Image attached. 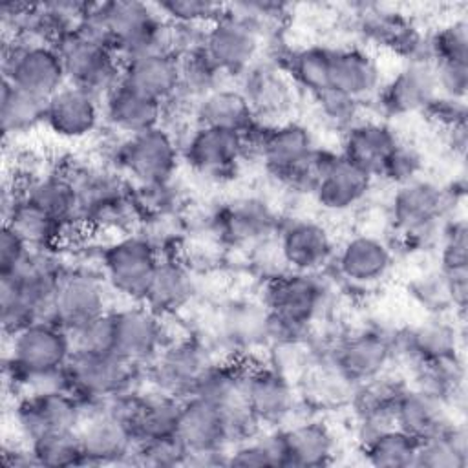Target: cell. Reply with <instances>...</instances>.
<instances>
[{
	"label": "cell",
	"mask_w": 468,
	"mask_h": 468,
	"mask_svg": "<svg viewBox=\"0 0 468 468\" xmlns=\"http://www.w3.org/2000/svg\"><path fill=\"white\" fill-rule=\"evenodd\" d=\"M455 318V316H453ZM452 314H426L417 324L395 331V362L413 367L463 356V331Z\"/></svg>",
	"instance_id": "21"
},
{
	"label": "cell",
	"mask_w": 468,
	"mask_h": 468,
	"mask_svg": "<svg viewBox=\"0 0 468 468\" xmlns=\"http://www.w3.org/2000/svg\"><path fill=\"white\" fill-rule=\"evenodd\" d=\"M263 44V35L225 4L223 15L207 27L203 49L229 80H236L261 57Z\"/></svg>",
	"instance_id": "19"
},
{
	"label": "cell",
	"mask_w": 468,
	"mask_h": 468,
	"mask_svg": "<svg viewBox=\"0 0 468 468\" xmlns=\"http://www.w3.org/2000/svg\"><path fill=\"white\" fill-rule=\"evenodd\" d=\"M163 115V102L130 88L122 80L102 99L104 126L128 137L161 126Z\"/></svg>",
	"instance_id": "34"
},
{
	"label": "cell",
	"mask_w": 468,
	"mask_h": 468,
	"mask_svg": "<svg viewBox=\"0 0 468 468\" xmlns=\"http://www.w3.org/2000/svg\"><path fill=\"white\" fill-rule=\"evenodd\" d=\"M424 170H426V157L422 150L406 139H399V143L393 146V150L386 157L377 179L395 188V186L411 183L419 177H424Z\"/></svg>",
	"instance_id": "52"
},
{
	"label": "cell",
	"mask_w": 468,
	"mask_h": 468,
	"mask_svg": "<svg viewBox=\"0 0 468 468\" xmlns=\"http://www.w3.org/2000/svg\"><path fill=\"white\" fill-rule=\"evenodd\" d=\"M196 126L219 128L230 132H245L254 117L239 90L232 84H223L194 102Z\"/></svg>",
	"instance_id": "39"
},
{
	"label": "cell",
	"mask_w": 468,
	"mask_h": 468,
	"mask_svg": "<svg viewBox=\"0 0 468 468\" xmlns=\"http://www.w3.org/2000/svg\"><path fill=\"white\" fill-rule=\"evenodd\" d=\"M181 161L194 176L223 185L236 179L247 150L239 132L194 126L181 141Z\"/></svg>",
	"instance_id": "11"
},
{
	"label": "cell",
	"mask_w": 468,
	"mask_h": 468,
	"mask_svg": "<svg viewBox=\"0 0 468 468\" xmlns=\"http://www.w3.org/2000/svg\"><path fill=\"white\" fill-rule=\"evenodd\" d=\"M4 225L13 229L29 249L60 250L71 239V232L62 223L26 199L4 219Z\"/></svg>",
	"instance_id": "43"
},
{
	"label": "cell",
	"mask_w": 468,
	"mask_h": 468,
	"mask_svg": "<svg viewBox=\"0 0 468 468\" xmlns=\"http://www.w3.org/2000/svg\"><path fill=\"white\" fill-rule=\"evenodd\" d=\"M422 115L442 133L466 130V122H468L466 99L435 95V99L428 104Z\"/></svg>",
	"instance_id": "58"
},
{
	"label": "cell",
	"mask_w": 468,
	"mask_h": 468,
	"mask_svg": "<svg viewBox=\"0 0 468 468\" xmlns=\"http://www.w3.org/2000/svg\"><path fill=\"white\" fill-rule=\"evenodd\" d=\"M399 139V133L386 119L364 115L340 135L338 154L377 179Z\"/></svg>",
	"instance_id": "31"
},
{
	"label": "cell",
	"mask_w": 468,
	"mask_h": 468,
	"mask_svg": "<svg viewBox=\"0 0 468 468\" xmlns=\"http://www.w3.org/2000/svg\"><path fill=\"white\" fill-rule=\"evenodd\" d=\"M207 238L229 249H252L276 236L280 214L269 199L256 194H241L208 207L197 216Z\"/></svg>",
	"instance_id": "2"
},
{
	"label": "cell",
	"mask_w": 468,
	"mask_h": 468,
	"mask_svg": "<svg viewBox=\"0 0 468 468\" xmlns=\"http://www.w3.org/2000/svg\"><path fill=\"white\" fill-rule=\"evenodd\" d=\"M113 322L115 353L143 367H146L172 338L166 318L154 313L143 302L113 307Z\"/></svg>",
	"instance_id": "23"
},
{
	"label": "cell",
	"mask_w": 468,
	"mask_h": 468,
	"mask_svg": "<svg viewBox=\"0 0 468 468\" xmlns=\"http://www.w3.org/2000/svg\"><path fill=\"white\" fill-rule=\"evenodd\" d=\"M69 391L80 406L146 386L144 367L117 353H75L68 362Z\"/></svg>",
	"instance_id": "5"
},
{
	"label": "cell",
	"mask_w": 468,
	"mask_h": 468,
	"mask_svg": "<svg viewBox=\"0 0 468 468\" xmlns=\"http://www.w3.org/2000/svg\"><path fill=\"white\" fill-rule=\"evenodd\" d=\"M316 347L356 386L380 377L395 364V331L378 325H362L346 331L324 347Z\"/></svg>",
	"instance_id": "7"
},
{
	"label": "cell",
	"mask_w": 468,
	"mask_h": 468,
	"mask_svg": "<svg viewBox=\"0 0 468 468\" xmlns=\"http://www.w3.org/2000/svg\"><path fill=\"white\" fill-rule=\"evenodd\" d=\"M186 448L176 435L143 441L135 444L133 464L137 466H185Z\"/></svg>",
	"instance_id": "57"
},
{
	"label": "cell",
	"mask_w": 468,
	"mask_h": 468,
	"mask_svg": "<svg viewBox=\"0 0 468 468\" xmlns=\"http://www.w3.org/2000/svg\"><path fill=\"white\" fill-rule=\"evenodd\" d=\"M375 177L340 154L316 183L311 199L314 205L331 216H344L356 210L373 188Z\"/></svg>",
	"instance_id": "29"
},
{
	"label": "cell",
	"mask_w": 468,
	"mask_h": 468,
	"mask_svg": "<svg viewBox=\"0 0 468 468\" xmlns=\"http://www.w3.org/2000/svg\"><path fill=\"white\" fill-rule=\"evenodd\" d=\"M364 461L377 468H413L417 463L419 441L391 426L358 448Z\"/></svg>",
	"instance_id": "46"
},
{
	"label": "cell",
	"mask_w": 468,
	"mask_h": 468,
	"mask_svg": "<svg viewBox=\"0 0 468 468\" xmlns=\"http://www.w3.org/2000/svg\"><path fill=\"white\" fill-rule=\"evenodd\" d=\"M4 80L37 97L49 99L68 84L62 58L53 44L2 37Z\"/></svg>",
	"instance_id": "10"
},
{
	"label": "cell",
	"mask_w": 468,
	"mask_h": 468,
	"mask_svg": "<svg viewBox=\"0 0 468 468\" xmlns=\"http://www.w3.org/2000/svg\"><path fill=\"white\" fill-rule=\"evenodd\" d=\"M261 302L271 314L316 329L333 307L335 283L325 272H285L263 283Z\"/></svg>",
	"instance_id": "3"
},
{
	"label": "cell",
	"mask_w": 468,
	"mask_h": 468,
	"mask_svg": "<svg viewBox=\"0 0 468 468\" xmlns=\"http://www.w3.org/2000/svg\"><path fill=\"white\" fill-rule=\"evenodd\" d=\"M86 466L133 464L135 437L130 422L117 413L108 399L82 406V422L77 430Z\"/></svg>",
	"instance_id": "13"
},
{
	"label": "cell",
	"mask_w": 468,
	"mask_h": 468,
	"mask_svg": "<svg viewBox=\"0 0 468 468\" xmlns=\"http://www.w3.org/2000/svg\"><path fill=\"white\" fill-rule=\"evenodd\" d=\"M227 466H285L280 428H265L227 450Z\"/></svg>",
	"instance_id": "50"
},
{
	"label": "cell",
	"mask_w": 468,
	"mask_h": 468,
	"mask_svg": "<svg viewBox=\"0 0 468 468\" xmlns=\"http://www.w3.org/2000/svg\"><path fill=\"white\" fill-rule=\"evenodd\" d=\"M161 256L139 232L112 236L97 254V269L113 296L143 302Z\"/></svg>",
	"instance_id": "4"
},
{
	"label": "cell",
	"mask_w": 468,
	"mask_h": 468,
	"mask_svg": "<svg viewBox=\"0 0 468 468\" xmlns=\"http://www.w3.org/2000/svg\"><path fill=\"white\" fill-rule=\"evenodd\" d=\"M69 336L75 353H115L113 309L84 324Z\"/></svg>",
	"instance_id": "55"
},
{
	"label": "cell",
	"mask_w": 468,
	"mask_h": 468,
	"mask_svg": "<svg viewBox=\"0 0 468 468\" xmlns=\"http://www.w3.org/2000/svg\"><path fill=\"white\" fill-rule=\"evenodd\" d=\"M408 294L426 314L455 316L448 283L439 269H431L415 276L408 283Z\"/></svg>",
	"instance_id": "53"
},
{
	"label": "cell",
	"mask_w": 468,
	"mask_h": 468,
	"mask_svg": "<svg viewBox=\"0 0 468 468\" xmlns=\"http://www.w3.org/2000/svg\"><path fill=\"white\" fill-rule=\"evenodd\" d=\"M113 298L97 267L88 263L66 265L49 320L71 335L84 324L112 311Z\"/></svg>",
	"instance_id": "9"
},
{
	"label": "cell",
	"mask_w": 468,
	"mask_h": 468,
	"mask_svg": "<svg viewBox=\"0 0 468 468\" xmlns=\"http://www.w3.org/2000/svg\"><path fill=\"white\" fill-rule=\"evenodd\" d=\"M309 99L311 113L316 124L327 132L342 135L347 128L364 117L366 106L335 88H327Z\"/></svg>",
	"instance_id": "48"
},
{
	"label": "cell",
	"mask_w": 468,
	"mask_h": 468,
	"mask_svg": "<svg viewBox=\"0 0 468 468\" xmlns=\"http://www.w3.org/2000/svg\"><path fill=\"white\" fill-rule=\"evenodd\" d=\"M132 201L141 221L185 214L186 210V196L176 177L154 183H132Z\"/></svg>",
	"instance_id": "47"
},
{
	"label": "cell",
	"mask_w": 468,
	"mask_h": 468,
	"mask_svg": "<svg viewBox=\"0 0 468 468\" xmlns=\"http://www.w3.org/2000/svg\"><path fill=\"white\" fill-rule=\"evenodd\" d=\"M48 99L37 97L2 79L0 126L4 139H18L46 126Z\"/></svg>",
	"instance_id": "42"
},
{
	"label": "cell",
	"mask_w": 468,
	"mask_h": 468,
	"mask_svg": "<svg viewBox=\"0 0 468 468\" xmlns=\"http://www.w3.org/2000/svg\"><path fill=\"white\" fill-rule=\"evenodd\" d=\"M181 399L144 386L137 391L130 426L137 442L176 435Z\"/></svg>",
	"instance_id": "38"
},
{
	"label": "cell",
	"mask_w": 468,
	"mask_h": 468,
	"mask_svg": "<svg viewBox=\"0 0 468 468\" xmlns=\"http://www.w3.org/2000/svg\"><path fill=\"white\" fill-rule=\"evenodd\" d=\"M97 9L112 37L113 53L121 62L144 53H157V33L163 22L155 4L139 0L97 2Z\"/></svg>",
	"instance_id": "16"
},
{
	"label": "cell",
	"mask_w": 468,
	"mask_h": 468,
	"mask_svg": "<svg viewBox=\"0 0 468 468\" xmlns=\"http://www.w3.org/2000/svg\"><path fill=\"white\" fill-rule=\"evenodd\" d=\"M384 82L382 69L369 48L346 44L333 48L331 88L353 97L355 101L373 102Z\"/></svg>",
	"instance_id": "30"
},
{
	"label": "cell",
	"mask_w": 468,
	"mask_h": 468,
	"mask_svg": "<svg viewBox=\"0 0 468 468\" xmlns=\"http://www.w3.org/2000/svg\"><path fill=\"white\" fill-rule=\"evenodd\" d=\"M5 340L4 369L20 375L64 367L73 355L69 333L48 318L35 320Z\"/></svg>",
	"instance_id": "15"
},
{
	"label": "cell",
	"mask_w": 468,
	"mask_h": 468,
	"mask_svg": "<svg viewBox=\"0 0 468 468\" xmlns=\"http://www.w3.org/2000/svg\"><path fill=\"white\" fill-rule=\"evenodd\" d=\"M181 163L179 141L161 124L126 139L121 174L130 183L165 181L176 177Z\"/></svg>",
	"instance_id": "22"
},
{
	"label": "cell",
	"mask_w": 468,
	"mask_h": 468,
	"mask_svg": "<svg viewBox=\"0 0 468 468\" xmlns=\"http://www.w3.org/2000/svg\"><path fill=\"white\" fill-rule=\"evenodd\" d=\"M463 192L453 183L441 185L428 177L395 186L388 203L395 249L426 252L437 247L442 225L455 216V205L463 199Z\"/></svg>",
	"instance_id": "1"
},
{
	"label": "cell",
	"mask_w": 468,
	"mask_h": 468,
	"mask_svg": "<svg viewBox=\"0 0 468 468\" xmlns=\"http://www.w3.org/2000/svg\"><path fill=\"white\" fill-rule=\"evenodd\" d=\"M269 311L261 298L232 300L223 305L216 322V340L230 349L229 356L249 358L267 346Z\"/></svg>",
	"instance_id": "28"
},
{
	"label": "cell",
	"mask_w": 468,
	"mask_h": 468,
	"mask_svg": "<svg viewBox=\"0 0 468 468\" xmlns=\"http://www.w3.org/2000/svg\"><path fill=\"white\" fill-rule=\"evenodd\" d=\"M234 86L249 104L254 121L272 126L296 119L302 93L278 62L260 57L234 80Z\"/></svg>",
	"instance_id": "6"
},
{
	"label": "cell",
	"mask_w": 468,
	"mask_h": 468,
	"mask_svg": "<svg viewBox=\"0 0 468 468\" xmlns=\"http://www.w3.org/2000/svg\"><path fill=\"white\" fill-rule=\"evenodd\" d=\"M216 358L205 340L190 335L174 336L146 364V386L183 400L194 395L201 375Z\"/></svg>",
	"instance_id": "8"
},
{
	"label": "cell",
	"mask_w": 468,
	"mask_h": 468,
	"mask_svg": "<svg viewBox=\"0 0 468 468\" xmlns=\"http://www.w3.org/2000/svg\"><path fill=\"white\" fill-rule=\"evenodd\" d=\"M455 419L457 415L442 399L410 384H406L395 404V426L419 442L441 433Z\"/></svg>",
	"instance_id": "36"
},
{
	"label": "cell",
	"mask_w": 468,
	"mask_h": 468,
	"mask_svg": "<svg viewBox=\"0 0 468 468\" xmlns=\"http://www.w3.org/2000/svg\"><path fill=\"white\" fill-rule=\"evenodd\" d=\"M29 446L33 450V455L38 466H51V468L86 466L84 452H82L77 431L48 433L33 441Z\"/></svg>",
	"instance_id": "51"
},
{
	"label": "cell",
	"mask_w": 468,
	"mask_h": 468,
	"mask_svg": "<svg viewBox=\"0 0 468 468\" xmlns=\"http://www.w3.org/2000/svg\"><path fill=\"white\" fill-rule=\"evenodd\" d=\"M435 95L439 91L431 64H402L382 82L373 102L382 119H400L424 113Z\"/></svg>",
	"instance_id": "25"
},
{
	"label": "cell",
	"mask_w": 468,
	"mask_h": 468,
	"mask_svg": "<svg viewBox=\"0 0 468 468\" xmlns=\"http://www.w3.org/2000/svg\"><path fill=\"white\" fill-rule=\"evenodd\" d=\"M431 58L439 62H468V24L464 18L446 22L430 33Z\"/></svg>",
	"instance_id": "54"
},
{
	"label": "cell",
	"mask_w": 468,
	"mask_h": 468,
	"mask_svg": "<svg viewBox=\"0 0 468 468\" xmlns=\"http://www.w3.org/2000/svg\"><path fill=\"white\" fill-rule=\"evenodd\" d=\"M176 437L186 448V453L227 452L229 439L223 410L197 395L183 399Z\"/></svg>",
	"instance_id": "32"
},
{
	"label": "cell",
	"mask_w": 468,
	"mask_h": 468,
	"mask_svg": "<svg viewBox=\"0 0 468 468\" xmlns=\"http://www.w3.org/2000/svg\"><path fill=\"white\" fill-rule=\"evenodd\" d=\"M466 375L461 358L419 364L408 369L406 382L417 389L442 399L452 411L463 413L466 402Z\"/></svg>",
	"instance_id": "40"
},
{
	"label": "cell",
	"mask_w": 468,
	"mask_h": 468,
	"mask_svg": "<svg viewBox=\"0 0 468 468\" xmlns=\"http://www.w3.org/2000/svg\"><path fill=\"white\" fill-rule=\"evenodd\" d=\"M296 389L305 413L324 417L327 411L349 408L356 384L327 355L318 351L316 358L296 380Z\"/></svg>",
	"instance_id": "27"
},
{
	"label": "cell",
	"mask_w": 468,
	"mask_h": 468,
	"mask_svg": "<svg viewBox=\"0 0 468 468\" xmlns=\"http://www.w3.org/2000/svg\"><path fill=\"white\" fill-rule=\"evenodd\" d=\"M250 358L223 356L216 358L201 375L194 395L212 402L221 410H229L245 402V375Z\"/></svg>",
	"instance_id": "41"
},
{
	"label": "cell",
	"mask_w": 468,
	"mask_h": 468,
	"mask_svg": "<svg viewBox=\"0 0 468 468\" xmlns=\"http://www.w3.org/2000/svg\"><path fill=\"white\" fill-rule=\"evenodd\" d=\"M397 249L388 236L358 232L336 247L331 269L338 283L347 289H375L384 283L395 269Z\"/></svg>",
	"instance_id": "12"
},
{
	"label": "cell",
	"mask_w": 468,
	"mask_h": 468,
	"mask_svg": "<svg viewBox=\"0 0 468 468\" xmlns=\"http://www.w3.org/2000/svg\"><path fill=\"white\" fill-rule=\"evenodd\" d=\"M104 126L102 99L91 91L66 84L48 99L46 126L62 141L93 139Z\"/></svg>",
	"instance_id": "24"
},
{
	"label": "cell",
	"mask_w": 468,
	"mask_h": 468,
	"mask_svg": "<svg viewBox=\"0 0 468 468\" xmlns=\"http://www.w3.org/2000/svg\"><path fill=\"white\" fill-rule=\"evenodd\" d=\"M27 252L29 247L22 241V238L13 229L4 225L0 234V276L13 274L22 265Z\"/></svg>",
	"instance_id": "60"
},
{
	"label": "cell",
	"mask_w": 468,
	"mask_h": 468,
	"mask_svg": "<svg viewBox=\"0 0 468 468\" xmlns=\"http://www.w3.org/2000/svg\"><path fill=\"white\" fill-rule=\"evenodd\" d=\"M122 82L165 104L179 91V60L165 53L133 57L122 62Z\"/></svg>",
	"instance_id": "37"
},
{
	"label": "cell",
	"mask_w": 468,
	"mask_h": 468,
	"mask_svg": "<svg viewBox=\"0 0 468 468\" xmlns=\"http://www.w3.org/2000/svg\"><path fill=\"white\" fill-rule=\"evenodd\" d=\"M16 439L31 444L48 433L77 431L82 406L71 391L33 393L13 399L11 410Z\"/></svg>",
	"instance_id": "17"
},
{
	"label": "cell",
	"mask_w": 468,
	"mask_h": 468,
	"mask_svg": "<svg viewBox=\"0 0 468 468\" xmlns=\"http://www.w3.org/2000/svg\"><path fill=\"white\" fill-rule=\"evenodd\" d=\"M435 84L439 95L466 99L468 93V62H439L433 64Z\"/></svg>",
	"instance_id": "59"
},
{
	"label": "cell",
	"mask_w": 468,
	"mask_h": 468,
	"mask_svg": "<svg viewBox=\"0 0 468 468\" xmlns=\"http://www.w3.org/2000/svg\"><path fill=\"white\" fill-rule=\"evenodd\" d=\"M155 7L166 20L197 26H210L225 11V4L210 0H163L157 2Z\"/></svg>",
	"instance_id": "56"
},
{
	"label": "cell",
	"mask_w": 468,
	"mask_h": 468,
	"mask_svg": "<svg viewBox=\"0 0 468 468\" xmlns=\"http://www.w3.org/2000/svg\"><path fill=\"white\" fill-rule=\"evenodd\" d=\"M16 179L27 203L55 218L71 234L84 232L80 221V203L71 179L55 170H48L27 179Z\"/></svg>",
	"instance_id": "33"
},
{
	"label": "cell",
	"mask_w": 468,
	"mask_h": 468,
	"mask_svg": "<svg viewBox=\"0 0 468 468\" xmlns=\"http://www.w3.org/2000/svg\"><path fill=\"white\" fill-rule=\"evenodd\" d=\"M53 46L62 58L68 84L84 88L101 99L121 84L122 62L112 49L88 42L75 31H69Z\"/></svg>",
	"instance_id": "20"
},
{
	"label": "cell",
	"mask_w": 468,
	"mask_h": 468,
	"mask_svg": "<svg viewBox=\"0 0 468 468\" xmlns=\"http://www.w3.org/2000/svg\"><path fill=\"white\" fill-rule=\"evenodd\" d=\"M197 292L196 274L179 258H161L148 283L143 303L163 318L183 313Z\"/></svg>",
	"instance_id": "35"
},
{
	"label": "cell",
	"mask_w": 468,
	"mask_h": 468,
	"mask_svg": "<svg viewBox=\"0 0 468 468\" xmlns=\"http://www.w3.org/2000/svg\"><path fill=\"white\" fill-rule=\"evenodd\" d=\"M285 466L322 468L333 464L340 442L333 426L322 415H302L280 428Z\"/></svg>",
	"instance_id": "26"
},
{
	"label": "cell",
	"mask_w": 468,
	"mask_h": 468,
	"mask_svg": "<svg viewBox=\"0 0 468 468\" xmlns=\"http://www.w3.org/2000/svg\"><path fill=\"white\" fill-rule=\"evenodd\" d=\"M245 406L263 428H283L303 411L296 382L265 362L249 360L245 375Z\"/></svg>",
	"instance_id": "14"
},
{
	"label": "cell",
	"mask_w": 468,
	"mask_h": 468,
	"mask_svg": "<svg viewBox=\"0 0 468 468\" xmlns=\"http://www.w3.org/2000/svg\"><path fill=\"white\" fill-rule=\"evenodd\" d=\"M276 245L291 272L329 271L338 247L335 234L324 221L298 216L280 221Z\"/></svg>",
	"instance_id": "18"
},
{
	"label": "cell",
	"mask_w": 468,
	"mask_h": 468,
	"mask_svg": "<svg viewBox=\"0 0 468 468\" xmlns=\"http://www.w3.org/2000/svg\"><path fill=\"white\" fill-rule=\"evenodd\" d=\"M333 48L324 44H309L289 49L283 68L302 95L314 97L331 88Z\"/></svg>",
	"instance_id": "44"
},
{
	"label": "cell",
	"mask_w": 468,
	"mask_h": 468,
	"mask_svg": "<svg viewBox=\"0 0 468 468\" xmlns=\"http://www.w3.org/2000/svg\"><path fill=\"white\" fill-rule=\"evenodd\" d=\"M230 84V80L208 58L205 49L179 58V91L177 95L188 102H196L212 90Z\"/></svg>",
	"instance_id": "49"
},
{
	"label": "cell",
	"mask_w": 468,
	"mask_h": 468,
	"mask_svg": "<svg viewBox=\"0 0 468 468\" xmlns=\"http://www.w3.org/2000/svg\"><path fill=\"white\" fill-rule=\"evenodd\" d=\"M468 464V431L455 419L441 433L419 442L415 468H464Z\"/></svg>",
	"instance_id": "45"
}]
</instances>
